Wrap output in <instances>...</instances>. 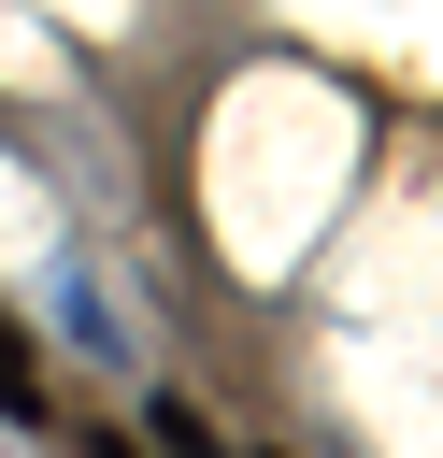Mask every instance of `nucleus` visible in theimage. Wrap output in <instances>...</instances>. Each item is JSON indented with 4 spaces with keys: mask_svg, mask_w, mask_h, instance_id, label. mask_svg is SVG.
Here are the masks:
<instances>
[{
    "mask_svg": "<svg viewBox=\"0 0 443 458\" xmlns=\"http://www.w3.org/2000/svg\"><path fill=\"white\" fill-rule=\"evenodd\" d=\"M0 415H43V358H29L14 315H0Z\"/></svg>",
    "mask_w": 443,
    "mask_h": 458,
    "instance_id": "f257e3e1",
    "label": "nucleus"
}]
</instances>
